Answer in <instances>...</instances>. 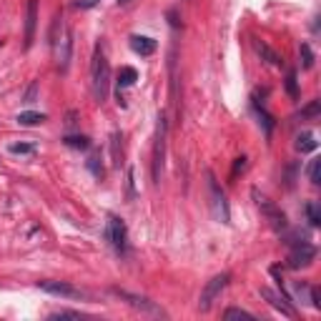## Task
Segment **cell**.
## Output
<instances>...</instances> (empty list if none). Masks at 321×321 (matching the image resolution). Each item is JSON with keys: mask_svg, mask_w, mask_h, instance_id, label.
Here are the masks:
<instances>
[{"mask_svg": "<svg viewBox=\"0 0 321 321\" xmlns=\"http://www.w3.org/2000/svg\"><path fill=\"white\" fill-rule=\"evenodd\" d=\"M138 80V71L131 68V66H125L118 71V88H128V85H133Z\"/></svg>", "mask_w": 321, "mask_h": 321, "instance_id": "obj_19", "label": "cell"}, {"mask_svg": "<svg viewBox=\"0 0 321 321\" xmlns=\"http://www.w3.org/2000/svg\"><path fill=\"white\" fill-rule=\"evenodd\" d=\"M91 88H93V98L96 103H105L111 93V66L108 58H105L103 43H98L93 50V60H91Z\"/></svg>", "mask_w": 321, "mask_h": 321, "instance_id": "obj_2", "label": "cell"}, {"mask_svg": "<svg viewBox=\"0 0 321 321\" xmlns=\"http://www.w3.org/2000/svg\"><path fill=\"white\" fill-rule=\"evenodd\" d=\"M50 48H53V58L60 73H66L71 66V55H73V30L68 28L63 13L53 15V25H50Z\"/></svg>", "mask_w": 321, "mask_h": 321, "instance_id": "obj_1", "label": "cell"}, {"mask_svg": "<svg viewBox=\"0 0 321 321\" xmlns=\"http://www.w3.org/2000/svg\"><path fill=\"white\" fill-rule=\"evenodd\" d=\"M118 141H121V136H118V133H113V143H111V146H113V163H116V166H121V156H118Z\"/></svg>", "mask_w": 321, "mask_h": 321, "instance_id": "obj_33", "label": "cell"}, {"mask_svg": "<svg viewBox=\"0 0 321 321\" xmlns=\"http://www.w3.org/2000/svg\"><path fill=\"white\" fill-rule=\"evenodd\" d=\"M309 181H311L314 186L321 183V176H319V161H311V163H309Z\"/></svg>", "mask_w": 321, "mask_h": 321, "instance_id": "obj_28", "label": "cell"}, {"mask_svg": "<svg viewBox=\"0 0 321 321\" xmlns=\"http://www.w3.org/2000/svg\"><path fill=\"white\" fill-rule=\"evenodd\" d=\"M253 111H256V116L261 118V125H264V131H266V136H271V131H273V125H276V121H273V116H269L266 113V108L264 105H259V100H253Z\"/></svg>", "mask_w": 321, "mask_h": 321, "instance_id": "obj_16", "label": "cell"}, {"mask_svg": "<svg viewBox=\"0 0 321 321\" xmlns=\"http://www.w3.org/2000/svg\"><path fill=\"white\" fill-rule=\"evenodd\" d=\"M228 281H231V273H219V276H213V279L203 286V291H201V298H198V309L206 314V311H211V306L216 304V298L221 296V291L228 286Z\"/></svg>", "mask_w": 321, "mask_h": 321, "instance_id": "obj_6", "label": "cell"}, {"mask_svg": "<svg viewBox=\"0 0 321 321\" xmlns=\"http://www.w3.org/2000/svg\"><path fill=\"white\" fill-rule=\"evenodd\" d=\"M223 319H226V321H231V319H248V321H253L256 316H253L251 311H246V309H239V306H228V309L223 311Z\"/></svg>", "mask_w": 321, "mask_h": 321, "instance_id": "obj_21", "label": "cell"}, {"mask_svg": "<svg viewBox=\"0 0 321 321\" xmlns=\"http://www.w3.org/2000/svg\"><path fill=\"white\" fill-rule=\"evenodd\" d=\"M286 93L296 100L298 98V83H296V73L294 71H289V75H286Z\"/></svg>", "mask_w": 321, "mask_h": 321, "instance_id": "obj_26", "label": "cell"}, {"mask_svg": "<svg viewBox=\"0 0 321 321\" xmlns=\"http://www.w3.org/2000/svg\"><path fill=\"white\" fill-rule=\"evenodd\" d=\"M8 151L13 156H28V153H35V146L33 143H10Z\"/></svg>", "mask_w": 321, "mask_h": 321, "instance_id": "obj_22", "label": "cell"}, {"mask_svg": "<svg viewBox=\"0 0 321 321\" xmlns=\"http://www.w3.org/2000/svg\"><path fill=\"white\" fill-rule=\"evenodd\" d=\"M251 196H253V201H256V206H259V211L264 213V219L269 221V226L273 228V231H286L289 228V221H286V213L279 208V206H276L269 196H264L261 194V191L259 188H253L251 191Z\"/></svg>", "mask_w": 321, "mask_h": 321, "instance_id": "obj_3", "label": "cell"}, {"mask_svg": "<svg viewBox=\"0 0 321 321\" xmlns=\"http://www.w3.org/2000/svg\"><path fill=\"white\" fill-rule=\"evenodd\" d=\"M96 5H98V0H73V8H78V10H91Z\"/></svg>", "mask_w": 321, "mask_h": 321, "instance_id": "obj_29", "label": "cell"}, {"mask_svg": "<svg viewBox=\"0 0 321 321\" xmlns=\"http://www.w3.org/2000/svg\"><path fill=\"white\" fill-rule=\"evenodd\" d=\"M118 3H128V0H118Z\"/></svg>", "mask_w": 321, "mask_h": 321, "instance_id": "obj_35", "label": "cell"}, {"mask_svg": "<svg viewBox=\"0 0 321 321\" xmlns=\"http://www.w3.org/2000/svg\"><path fill=\"white\" fill-rule=\"evenodd\" d=\"M88 168L93 171V173H96L98 178H103V166H98V158H96V156H93V158L88 161Z\"/></svg>", "mask_w": 321, "mask_h": 321, "instance_id": "obj_31", "label": "cell"}, {"mask_svg": "<svg viewBox=\"0 0 321 321\" xmlns=\"http://www.w3.org/2000/svg\"><path fill=\"white\" fill-rule=\"evenodd\" d=\"M298 55H301V66H304V71H311L316 58H314V50H311L309 43H301V46H298Z\"/></svg>", "mask_w": 321, "mask_h": 321, "instance_id": "obj_20", "label": "cell"}, {"mask_svg": "<svg viewBox=\"0 0 321 321\" xmlns=\"http://www.w3.org/2000/svg\"><path fill=\"white\" fill-rule=\"evenodd\" d=\"M48 319H88V316L80 311H53Z\"/></svg>", "mask_w": 321, "mask_h": 321, "instance_id": "obj_27", "label": "cell"}, {"mask_svg": "<svg viewBox=\"0 0 321 321\" xmlns=\"http://www.w3.org/2000/svg\"><path fill=\"white\" fill-rule=\"evenodd\" d=\"M105 239L113 246V251L118 256H125L128 253V231H125V223L123 219L118 216H108V226H105Z\"/></svg>", "mask_w": 321, "mask_h": 321, "instance_id": "obj_7", "label": "cell"}, {"mask_svg": "<svg viewBox=\"0 0 321 321\" xmlns=\"http://www.w3.org/2000/svg\"><path fill=\"white\" fill-rule=\"evenodd\" d=\"M314 259H316L314 244H309L306 239L291 244V251H289V266L291 269H306V266L314 264Z\"/></svg>", "mask_w": 321, "mask_h": 321, "instance_id": "obj_9", "label": "cell"}, {"mask_svg": "<svg viewBox=\"0 0 321 321\" xmlns=\"http://www.w3.org/2000/svg\"><path fill=\"white\" fill-rule=\"evenodd\" d=\"M319 113H321V100H311L306 108H301V113H298V116H301V118H316Z\"/></svg>", "mask_w": 321, "mask_h": 321, "instance_id": "obj_25", "label": "cell"}, {"mask_svg": "<svg viewBox=\"0 0 321 321\" xmlns=\"http://www.w3.org/2000/svg\"><path fill=\"white\" fill-rule=\"evenodd\" d=\"M78 125V111H68L66 113V128L71 131V128H75Z\"/></svg>", "mask_w": 321, "mask_h": 321, "instance_id": "obj_30", "label": "cell"}, {"mask_svg": "<svg viewBox=\"0 0 321 321\" xmlns=\"http://www.w3.org/2000/svg\"><path fill=\"white\" fill-rule=\"evenodd\" d=\"M294 294H296V298H301V304H306L309 294H311V286L306 281H294Z\"/></svg>", "mask_w": 321, "mask_h": 321, "instance_id": "obj_24", "label": "cell"}, {"mask_svg": "<svg viewBox=\"0 0 321 321\" xmlns=\"http://www.w3.org/2000/svg\"><path fill=\"white\" fill-rule=\"evenodd\" d=\"M35 25H38V0H28V8H25V50L35 40Z\"/></svg>", "mask_w": 321, "mask_h": 321, "instance_id": "obj_12", "label": "cell"}, {"mask_svg": "<svg viewBox=\"0 0 321 321\" xmlns=\"http://www.w3.org/2000/svg\"><path fill=\"white\" fill-rule=\"evenodd\" d=\"M35 96H38V83H30V88L25 91V98H23V100H25V103H33Z\"/></svg>", "mask_w": 321, "mask_h": 321, "instance_id": "obj_32", "label": "cell"}, {"mask_svg": "<svg viewBox=\"0 0 321 321\" xmlns=\"http://www.w3.org/2000/svg\"><path fill=\"white\" fill-rule=\"evenodd\" d=\"M118 298H123V301L131 306V309H136V311H141V314H148V316H166V311L161 309V306H156L153 301H148L146 296H138V294H131V291H125V289H118V286H113L111 289Z\"/></svg>", "mask_w": 321, "mask_h": 321, "instance_id": "obj_8", "label": "cell"}, {"mask_svg": "<svg viewBox=\"0 0 321 321\" xmlns=\"http://www.w3.org/2000/svg\"><path fill=\"white\" fill-rule=\"evenodd\" d=\"M166 133H168V121H166V116H158V125H156V143H153V168H151V176H153V183H156V186H158L161 178H163Z\"/></svg>", "mask_w": 321, "mask_h": 321, "instance_id": "obj_4", "label": "cell"}, {"mask_svg": "<svg viewBox=\"0 0 321 321\" xmlns=\"http://www.w3.org/2000/svg\"><path fill=\"white\" fill-rule=\"evenodd\" d=\"M306 219H309V226H314V228L321 223V213H319V206L314 201L306 203Z\"/></svg>", "mask_w": 321, "mask_h": 321, "instance_id": "obj_23", "label": "cell"}, {"mask_svg": "<svg viewBox=\"0 0 321 321\" xmlns=\"http://www.w3.org/2000/svg\"><path fill=\"white\" fill-rule=\"evenodd\" d=\"M251 46H253V50H256V53L261 55V60H266L269 66H273V68H281V66H284V58H281L279 53H276L273 48H269L264 40L253 38V40H251Z\"/></svg>", "mask_w": 321, "mask_h": 321, "instance_id": "obj_13", "label": "cell"}, {"mask_svg": "<svg viewBox=\"0 0 321 321\" xmlns=\"http://www.w3.org/2000/svg\"><path fill=\"white\" fill-rule=\"evenodd\" d=\"M261 296L266 298V301H269V304H271L276 311H281V316H289V319H296V316H298L289 296H284V294H276V291H271L269 286H264V289H261Z\"/></svg>", "mask_w": 321, "mask_h": 321, "instance_id": "obj_11", "label": "cell"}, {"mask_svg": "<svg viewBox=\"0 0 321 321\" xmlns=\"http://www.w3.org/2000/svg\"><path fill=\"white\" fill-rule=\"evenodd\" d=\"M208 178V196H211V211H213V219L221 221V223H228L231 221V213H228V203H226V196L219 186V181L213 178V173L208 171L206 173Z\"/></svg>", "mask_w": 321, "mask_h": 321, "instance_id": "obj_5", "label": "cell"}, {"mask_svg": "<svg viewBox=\"0 0 321 321\" xmlns=\"http://www.w3.org/2000/svg\"><path fill=\"white\" fill-rule=\"evenodd\" d=\"M63 143H66L68 148H75V151H88V148H91L88 138H85V136H73V133L63 136Z\"/></svg>", "mask_w": 321, "mask_h": 321, "instance_id": "obj_18", "label": "cell"}, {"mask_svg": "<svg viewBox=\"0 0 321 321\" xmlns=\"http://www.w3.org/2000/svg\"><path fill=\"white\" fill-rule=\"evenodd\" d=\"M294 146H296V151H298V153H314L316 148H319V143L314 141L311 133H298Z\"/></svg>", "mask_w": 321, "mask_h": 321, "instance_id": "obj_15", "label": "cell"}, {"mask_svg": "<svg viewBox=\"0 0 321 321\" xmlns=\"http://www.w3.org/2000/svg\"><path fill=\"white\" fill-rule=\"evenodd\" d=\"M38 289L46 294H53V296H60V298H91L88 291H83L68 281H38Z\"/></svg>", "mask_w": 321, "mask_h": 321, "instance_id": "obj_10", "label": "cell"}, {"mask_svg": "<svg viewBox=\"0 0 321 321\" xmlns=\"http://www.w3.org/2000/svg\"><path fill=\"white\" fill-rule=\"evenodd\" d=\"M131 48L138 55H153L156 53V40L148 35H131Z\"/></svg>", "mask_w": 321, "mask_h": 321, "instance_id": "obj_14", "label": "cell"}, {"mask_svg": "<svg viewBox=\"0 0 321 321\" xmlns=\"http://www.w3.org/2000/svg\"><path fill=\"white\" fill-rule=\"evenodd\" d=\"M46 113H35V111H23V113H18V123L20 125H40V123H46Z\"/></svg>", "mask_w": 321, "mask_h": 321, "instance_id": "obj_17", "label": "cell"}, {"mask_svg": "<svg viewBox=\"0 0 321 321\" xmlns=\"http://www.w3.org/2000/svg\"><path fill=\"white\" fill-rule=\"evenodd\" d=\"M244 168H246V158L241 156V158H236V166H233V176H236L239 171H244Z\"/></svg>", "mask_w": 321, "mask_h": 321, "instance_id": "obj_34", "label": "cell"}]
</instances>
